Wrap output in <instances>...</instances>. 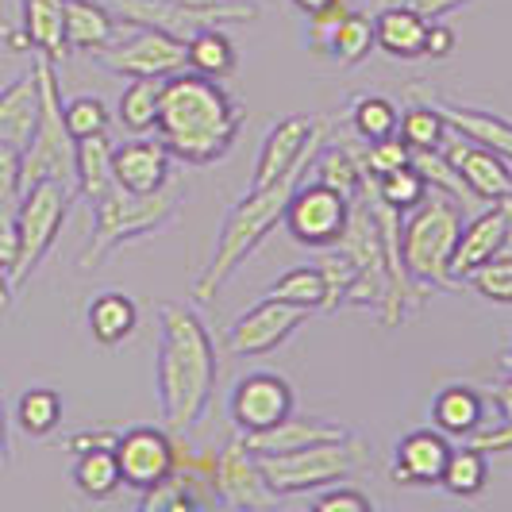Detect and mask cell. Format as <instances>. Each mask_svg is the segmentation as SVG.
<instances>
[{"mask_svg":"<svg viewBox=\"0 0 512 512\" xmlns=\"http://www.w3.org/2000/svg\"><path fill=\"white\" fill-rule=\"evenodd\" d=\"M216 389V343L205 320L185 305H158V362H154V393L162 424L185 436L201 416Z\"/></svg>","mask_w":512,"mask_h":512,"instance_id":"6da1fadb","label":"cell"},{"mask_svg":"<svg viewBox=\"0 0 512 512\" xmlns=\"http://www.w3.org/2000/svg\"><path fill=\"white\" fill-rule=\"evenodd\" d=\"M154 131L166 143L170 158H181L189 166H208V162H220L235 147L243 131V104L216 77L178 70V74L162 77Z\"/></svg>","mask_w":512,"mask_h":512,"instance_id":"7a4b0ae2","label":"cell"},{"mask_svg":"<svg viewBox=\"0 0 512 512\" xmlns=\"http://www.w3.org/2000/svg\"><path fill=\"white\" fill-rule=\"evenodd\" d=\"M312 158H316V154L301 158V162H297L285 178L274 181V185H258V189H251L243 201H235V205L228 208V216H224V224H220L216 251H212V258H208L205 274H201L197 285H193V297H197L201 305H208V301L224 289V282H228L231 274L255 255L258 243L282 224L285 205H289V197L297 193V185L308 178Z\"/></svg>","mask_w":512,"mask_h":512,"instance_id":"3957f363","label":"cell"},{"mask_svg":"<svg viewBox=\"0 0 512 512\" xmlns=\"http://www.w3.org/2000/svg\"><path fill=\"white\" fill-rule=\"evenodd\" d=\"M258 474L270 489V497H293V493H312V489L347 482L370 466V447L355 432L324 443H308L289 455H258Z\"/></svg>","mask_w":512,"mask_h":512,"instance_id":"277c9868","label":"cell"},{"mask_svg":"<svg viewBox=\"0 0 512 512\" xmlns=\"http://www.w3.org/2000/svg\"><path fill=\"white\" fill-rule=\"evenodd\" d=\"M462 231V205L451 197H424L412 208L405 228L397 235V251L409 270L412 282L424 289H451L459 285L451 278V258H455V243Z\"/></svg>","mask_w":512,"mask_h":512,"instance_id":"5b68a950","label":"cell"},{"mask_svg":"<svg viewBox=\"0 0 512 512\" xmlns=\"http://www.w3.org/2000/svg\"><path fill=\"white\" fill-rule=\"evenodd\" d=\"M181 193L170 185L158 193H128V189H112L93 205V239L81 251V270H97V262L120 251L124 243H135L143 235L158 231L166 220L178 216Z\"/></svg>","mask_w":512,"mask_h":512,"instance_id":"8992f818","label":"cell"},{"mask_svg":"<svg viewBox=\"0 0 512 512\" xmlns=\"http://www.w3.org/2000/svg\"><path fill=\"white\" fill-rule=\"evenodd\" d=\"M35 81H39V120L35 131L27 139V147L20 151L24 162V189L35 181H66L74 185L77 170V139L66 128V116H62V89H58V74H54V62L35 54L31 62Z\"/></svg>","mask_w":512,"mask_h":512,"instance_id":"52a82bcc","label":"cell"},{"mask_svg":"<svg viewBox=\"0 0 512 512\" xmlns=\"http://www.w3.org/2000/svg\"><path fill=\"white\" fill-rule=\"evenodd\" d=\"M70 201H74V185L66 181H35L27 185L16 201L12 224H16V270H12V285H20L35 274V266L51 255L58 243V231L70 216Z\"/></svg>","mask_w":512,"mask_h":512,"instance_id":"ba28073f","label":"cell"},{"mask_svg":"<svg viewBox=\"0 0 512 512\" xmlns=\"http://www.w3.org/2000/svg\"><path fill=\"white\" fill-rule=\"evenodd\" d=\"M108 8L116 12L120 24H147L162 27L178 39H189L193 31L216 24H255L258 20V4L251 0H231L220 8H185L174 0H108Z\"/></svg>","mask_w":512,"mask_h":512,"instance_id":"9c48e42d","label":"cell"},{"mask_svg":"<svg viewBox=\"0 0 512 512\" xmlns=\"http://www.w3.org/2000/svg\"><path fill=\"white\" fill-rule=\"evenodd\" d=\"M97 62L104 70L120 77H170L185 70V39L162 31V27L135 24L128 39L108 43L104 51H97Z\"/></svg>","mask_w":512,"mask_h":512,"instance_id":"30bf717a","label":"cell"},{"mask_svg":"<svg viewBox=\"0 0 512 512\" xmlns=\"http://www.w3.org/2000/svg\"><path fill=\"white\" fill-rule=\"evenodd\" d=\"M347 216H351V201L343 193L328 189L324 181L312 178V181H301L297 193L289 197L282 224L289 228V235L297 243L324 251V247L339 243V235L347 228Z\"/></svg>","mask_w":512,"mask_h":512,"instance_id":"8fae6325","label":"cell"},{"mask_svg":"<svg viewBox=\"0 0 512 512\" xmlns=\"http://www.w3.org/2000/svg\"><path fill=\"white\" fill-rule=\"evenodd\" d=\"M112 455L120 466V482L135 493H143L178 470V436L170 428L139 424V428H128L116 436Z\"/></svg>","mask_w":512,"mask_h":512,"instance_id":"7c38bea8","label":"cell"},{"mask_svg":"<svg viewBox=\"0 0 512 512\" xmlns=\"http://www.w3.org/2000/svg\"><path fill=\"white\" fill-rule=\"evenodd\" d=\"M305 320H308L305 308L278 301V297H262L258 305H251L231 324L224 343H228L231 355H266V351L282 347L285 339L297 332Z\"/></svg>","mask_w":512,"mask_h":512,"instance_id":"4fadbf2b","label":"cell"},{"mask_svg":"<svg viewBox=\"0 0 512 512\" xmlns=\"http://www.w3.org/2000/svg\"><path fill=\"white\" fill-rule=\"evenodd\" d=\"M320 135H324V128H320L312 116H285V120H278L274 128L266 131L262 147H258L251 189L274 185V181L285 178L301 158L320 151Z\"/></svg>","mask_w":512,"mask_h":512,"instance_id":"5bb4252c","label":"cell"},{"mask_svg":"<svg viewBox=\"0 0 512 512\" xmlns=\"http://www.w3.org/2000/svg\"><path fill=\"white\" fill-rule=\"evenodd\" d=\"M228 405L239 432H262V428L278 424L282 416H289L293 405H297V397H293V385L285 382L282 374L255 370V374L235 382Z\"/></svg>","mask_w":512,"mask_h":512,"instance_id":"9a60e30c","label":"cell"},{"mask_svg":"<svg viewBox=\"0 0 512 512\" xmlns=\"http://www.w3.org/2000/svg\"><path fill=\"white\" fill-rule=\"evenodd\" d=\"M212 493L220 505L231 509H262L270 505V489L258 474L255 455L243 447V439H231L212 459Z\"/></svg>","mask_w":512,"mask_h":512,"instance_id":"2e32d148","label":"cell"},{"mask_svg":"<svg viewBox=\"0 0 512 512\" xmlns=\"http://www.w3.org/2000/svg\"><path fill=\"white\" fill-rule=\"evenodd\" d=\"M447 158L459 170V178L466 181V189L482 205H497V201H509L512 197V166L497 151H489V147L455 131V139L447 147Z\"/></svg>","mask_w":512,"mask_h":512,"instance_id":"e0dca14e","label":"cell"},{"mask_svg":"<svg viewBox=\"0 0 512 512\" xmlns=\"http://www.w3.org/2000/svg\"><path fill=\"white\" fill-rule=\"evenodd\" d=\"M451 459V436L439 428H416L393 447V482L409 489H432L443 482V466Z\"/></svg>","mask_w":512,"mask_h":512,"instance_id":"ac0fdd59","label":"cell"},{"mask_svg":"<svg viewBox=\"0 0 512 512\" xmlns=\"http://www.w3.org/2000/svg\"><path fill=\"white\" fill-rule=\"evenodd\" d=\"M505 243H509V212H505V201H497V205L482 208L474 220L462 224L455 258H451V278L466 282L478 266H486L489 258L505 255Z\"/></svg>","mask_w":512,"mask_h":512,"instance_id":"d6986e66","label":"cell"},{"mask_svg":"<svg viewBox=\"0 0 512 512\" xmlns=\"http://www.w3.org/2000/svg\"><path fill=\"white\" fill-rule=\"evenodd\" d=\"M116 185L128 193H158L170 185V151L158 135H135L128 143L112 147Z\"/></svg>","mask_w":512,"mask_h":512,"instance_id":"ffe728a7","label":"cell"},{"mask_svg":"<svg viewBox=\"0 0 512 512\" xmlns=\"http://www.w3.org/2000/svg\"><path fill=\"white\" fill-rule=\"evenodd\" d=\"M339 436H347V428L335 424V420L289 412L278 424H270L262 432H243L239 439H243V447L258 459V455H289V451H301L308 443H324V439H339Z\"/></svg>","mask_w":512,"mask_h":512,"instance_id":"44dd1931","label":"cell"},{"mask_svg":"<svg viewBox=\"0 0 512 512\" xmlns=\"http://www.w3.org/2000/svg\"><path fill=\"white\" fill-rule=\"evenodd\" d=\"M35 120H39V81L35 70H24L0 89V143L24 151Z\"/></svg>","mask_w":512,"mask_h":512,"instance_id":"7402d4cb","label":"cell"},{"mask_svg":"<svg viewBox=\"0 0 512 512\" xmlns=\"http://www.w3.org/2000/svg\"><path fill=\"white\" fill-rule=\"evenodd\" d=\"M447 120V128L482 143L489 151H497L505 162L512 166V120L497 116V112H482V108H470V104H455V101H439L436 104Z\"/></svg>","mask_w":512,"mask_h":512,"instance_id":"603a6c76","label":"cell"},{"mask_svg":"<svg viewBox=\"0 0 512 512\" xmlns=\"http://www.w3.org/2000/svg\"><path fill=\"white\" fill-rule=\"evenodd\" d=\"M374 16V47L389 58H424V31L428 20L412 8H378Z\"/></svg>","mask_w":512,"mask_h":512,"instance_id":"cb8c5ba5","label":"cell"},{"mask_svg":"<svg viewBox=\"0 0 512 512\" xmlns=\"http://www.w3.org/2000/svg\"><path fill=\"white\" fill-rule=\"evenodd\" d=\"M24 31L31 51L51 58L54 66L70 54L66 43V0H24Z\"/></svg>","mask_w":512,"mask_h":512,"instance_id":"d4e9b609","label":"cell"},{"mask_svg":"<svg viewBox=\"0 0 512 512\" xmlns=\"http://www.w3.org/2000/svg\"><path fill=\"white\" fill-rule=\"evenodd\" d=\"M116 12L104 8L97 0H66V43L70 51L97 54L108 43H116Z\"/></svg>","mask_w":512,"mask_h":512,"instance_id":"484cf974","label":"cell"},{"mask_svg":"<svg viewBox=\"0 0 512 512\" xmlns=\"http://www.w3.org/2000/svg\"><path fill=\"white\" fill-rule=\"evenodd\" d=\"M112 189H116V170H112V139H108V131L77 139L74 193L85 197L89 205H97L104 193H112Z\"/></svg>","mask_w":512,"mask_h":512,"instance_id":"4316f807","label":"cell"},{"mask_svg":"<svg viewBox=\"0 0 512 512\" xmlns=\"http://www.w3.org/2000/svg\"><path fill=\"white\" fill-rule=\"evenodd\" d=\"M486 420V401L474 385H447L432 401V428L443 436H474Z\"/></svg>","mask_w":512,"mask_h":512,"instance_id":"83f0119b","label":"cell"},{"mask_svg":"<svg viewBox=\"0 0 512 512\" xmlns=\"http://www.w3.org/2000/svg\"><path fill=\"white\" fill-rule=\"evenodd\" d=\"M85 320H89V332L97 343L104 347H116V343H124L131 332H135V324H139V308L131 301L128 293H120V289H104L97 293L89 308H85Z\"/></svg>","mask_w":512,"mask_h":512,"instance_id":"f1b7e54d","label":"cell"},{"mask_svg":"<svg viewBox=\"0 0 512 512\" xmlns=\"http://www.w3.org/2000/svg\"><path fill=\"white\" fill-rule=\"evenodd\" d=\"M205 486H208L205 478H197V474H189V470H174V474L162 478L158 486L139 493V509L143 512H193V509H205V505H220L216 497H208Z\"/></svg>","mask_w":512,"mask_h":512,"instance_id":"f546056e","label":"cell"},{"mask_svg":"<svg viewBox=\"0 0 512 512\" xmlns=\"http://www.w3.org/2000/svg\"><path fill=\"white\" fill-rule=\"evenodd\" d=\"M185 66L205 77L224 81L239 70V51L220 27H201L185 39Z\"/></svg>","mask_w":512,"mask_h":512,"instance_id":"4dcf8cb0","label":"cell"},{"mask_svg":"<svg viewBox=\"0 0 512 512\" xmlns=\"http://www.w3.org/2000/svg\"><path fill=\"white\" fill-rule=\"evenodd\" d=\"M70 486H74L81 497H89V501H108L116 489L124 486V482H120V466H116L112 447L77 451L74 466H70Z\"/></svg>","mask_w":512,"mask_h":512,"instance_id":"1f68e13d","label":"cell"},{"mask_svg":"<svg viewBox=\"0 0 512 512\" xmlns=\"http://www.w3.org/2000/svg\"><path fill=\"white\" fill-rule=\"evenodd\" d=\"M451 497H478L489 486V455L474 443L451 447V459L443 466V482Z\"/></svg>","mask_w":512,"mask_h":512,"instance_id":"d6a6232c","label":"cell"},{"mask_svg":"<svg viewBox=\"0 0 512 512\" xmlns=\"http://www.w3.org/2000/svg\"><path fill=\"white\" fill-rule=\"evenodd\" d=\"M374 47V16L366 8H351L332 35V47H328V58H335L339 66H362Z\"/></svg>","mask_w":512,"mask_h":512,"instance_id":"836d02e7","label":"cell"},{"mask_svg":"<svg viewBox=\"0 0 512 512\" xmlns=\"http://www.w3.org/2000/svg\"><path fill=\"white\" fill-rule=\"evenodd\" d=\"M158 101H162V77H131V85L120 93V124L131 135H147L158 124Z\"/></svg>","mask_w":512,"mask_h":512,"instance_id":"e575fe53","label":"cell"},{"mask_svg":"<svg viewBox=\"0 0 512 512\" xmlns=\"http://www.w3.org/2000/svg\"><path fill=\"white\" fill-rule=\"evenodd\" d=\"M312 174L316 181H324L328 189L335 193H343L347 201H355L362 193V181H366V170H362V154H355L347 143H335L328 151L316 158V166H312Z\"/></svg>","mask_w":512,"mask_h":512,"instance_id":"d590c367","label":"cell"},{"mask_svg":"<svg viewBox=\"0 0 512 512\" xmlns=\"http://www.w3.org/2000/svg\"><path fill=\"white\" fill-rule=\"evenodd\" d=\"M16 424L31 439H47L62 424V397L51 385H31L16 401Z\"/></svg>","mask_w":512,"mask_h":512,"instance_id":"8d00e7d4","label":"cell"},{"mask_svg":"<svg viewBox=\"0 0 512 512\" xmlns=\"http://www.w3.org/2000/svg\"><path fill=\"white\" fill-rule=\"evenodd\" d=\"M370 189L378 193V201L393 208L397 216H405L412 208L420 205L424 197H428V181L420 178V170L416 166H397V170H389V174H378V178H370Z\"/></svg>","mask_w":512,"mask_h":512,"instance_id":"74e56055","label":"cell"},{"mask_svg":"<svg viewBox=\"0 0 512 512\" xmlns=\"http://www.w3.org/2000/svg\"><path fill=\"white\" fill-rule=\"evenodd\" d=\"M266 297H278V301H289V305L305 308V312H316L328 301V289H324L320 266H293L266 289Z\"/></svg>","mask_w":512,"mask_h":512,"instance_id":"f35d334b","label":"cell"},{"mask_svg":"<svg viewBox=\"0 0 512 512\" xmlns=\"http://www.w3.org/2000/svg\"><path fill=\"white\" fill-rule=\"evenodd\" d=\"M412 166L420 170V178L428 181V189L436 185L443 197H451V201H459V205H482L470 189H466V181L459 178V170L451 166V158L443 147L436 151H412Z\"/></svg>","mask_w":512,"mask_h":512,"instance_id":"ab89813d","label":"cell"},{"mask_svg":"<svg viewBox=\"0 0 512 512\" xmlns=\"http://www.w3.org/2000/svg\"><path fill=\"white\" fill-rule=\"evenodd\" d=\"M397 135L409 143L412 151H436L447 143V120L436 104H412L401 112Z\"/></svg>","mask_w":512,"mask_h":512,"instance_id":"60d3db41","label":"cell"},{"mask_svg":"<svg viewBox=\"0 0 512 512\" xmlns=\"http://www.w3.org/2000/svg\"><path fill=\"white\" fill-rule=\"evenodd\" d=\"M397 124H401V108L389 101V97H359L351 104V128L359 131L366 143H382V139H393L397 135Z\"/></svg>","mask_w":512,"mask_h":512,"instance_id":"b9f144b4","label":"cell"},{"mask_svg":"<svg viewBox=\"0 0 512 512\" xmlns=\"http://www.w3.org/2000/svg\"><path fill=\"white\" fill-rule=\"evenodd\" d=\"M466 282L474 285L478 297H486L493 305H512V251L489 258L486 266H478Z\"/></svg>","mask_w":512,"mask_h":512,"instance_id":"7bdbcfd3","label":"cell"},{"mask_svg":"<svg viewBox=\"0 0 512 512\" xmlns=\"http://www.w3.org/2000/svg\"><path fill=\"white\" fill-rule=\"evenodd\" d=\"M62 116H66V128L74 139L108 131V104L101 97H70V101H62Z\"/></svg>","mask_w":512,"mask_h":512,"instance_id":"ee69618b","label":"cell"},{"mask_svg":"<svg viewBox=\"0 0 512 512\" xmlns=\"http://www.w3.org/2000/svg\"><path fill=\"white\" fill-rule=\"evenodd\" d=\"M316 266H320V274H324V289H328L324 308L335 312L339 305H347V293H351V285H355V266H351V258L343 255L339 247H324V258H320Z\"/></svg>","mask_w":512,"mask_h":512,"instance_id":"f6af8a7d","label":"cell"},{"mask_svg":"<svg viewBox=\"0 0 512 512\" xmlns=\"http://www.w3.org/2000/svg\"><path fill=\"white\" fill-rule=\"evenodd\" d=\"M412 162V147L401 139V135H393V139H382V143H370L366 151H362V170H366V178H378V174H389V170H397V166H409Z\"/></svg>","mask_w":512,"mask_h":512,"instance_id":"bcb514c9","label":"cell"},{"mask_svg":"<svg viewBox=\"0 0 512 512\" xmlns=\"http://www.w3.org/2000/svg\"><path fill=\"white\" fill-rule=\"evenodd\" d=\"M20 193H24V162H20V147L0 143V212H16Z\"/></svg>","mask_w":512,"mask_h":512,"instance_id":"7dc6e473","label":"cell"},{"mask_svg":"<svg viewBox=\"0 0 512 512\" xmlns=\"http://www.w3.org/2000/svg\"><path fill=\"white\" fill-rule=\"evenodd\" d=\"M12 270H16V224L12 212H0V312L12 305Z\"/></svg>","mask_w":512,"mask_h":512,"instance_id":"c3c4849f","label":"cell"},{"mask_svg":"<svg viewBox=\"0 0 512 512\" xmlns=\"http://www.w3.org/2000/svg\"><path fill=\"white\" fill-rule=\"evenodd\" d=\"M374 509V501L355 486H343V482H335L328 486L320 497H312V512H370Z\"/></svg>","mask_w":512,"mask_h":512,"instance_id":"681fc988","label":"cell"},{"mask_svg":"<svg viewBox=\"0 0 512 512\" xmlns=\"http://www.w3.org/2000/svg\"><path fill=\"white\" fill-rule=\"evenodd\" d=\"M462 4H470V0H366V12H378V8H412L424 20H439V16L455 12Z\"/></svg>","mask_w":512,"mask_h":512,"instance_id":"f907efd6","label":"cell"},{"mask_svg":"<svg viewBox=\"0 0 512 512\" xmlns=\"http://www.w3.org/2000/svg\"><path fill=\"white\" fill-rule=\"evenodd\" d=\"M459 47V35L451 24H432L428 20V31H424V58H447V54Z\"/></svg>","mask_w":512,"mask_h":512,"instance_id":"816d5d0a","label":"cell"},{"mask_svg":"<svg viewBox=\"0 0 512 512\" xmlns=\"http://www.w3.org/2000/svg\"><path fill=\"white\" fill-rule=\"evenodd\" d=\"M470 443L482 447L486 455H505V451H512V420H501L497 428H478Z\"/></svg>","mask_w":512,"mask_h":512,"instance_id":"f5cc1de1","label":"cell"},{"mask_svg":"<svg viewBox=\"0 0 512 512\" xmlns=\"http://www.w3.org/2000/svg\"><path fill=\"white\" fill-rule=\"evenodd\" d=\"M116 436L120 432H108V428H89V432H74L66 439V451L77 455V451H93V447H116Z\"/></svg>","mask_w":512,"mask_h":512,"instance_id":"db71d44e","label":"cell"},{"mask_svg":"<svg viewBox=\"0 0 512 512\" xmlns=\"http://www.w3.org/2000/svg\"><path fill=\"white\" fill-rule=\"evenodd\" d=\"M489 397H493V405L501 412V420H512V378L509 382L489 385Z\"/></svg>","mask_w":512,"mask_h":512,"instance_id":"11a10c76","label":"cell"},{"mask_svg":"<svg viewBox=\"0 0 512 512\" xmlns=\"http://www.w3.org/2000/svg\"><path fill=\"white\" fill-rule=\"evenodd\" d=\"M12 466V443H8V412H4V401H0V470Z\"/></svg>","mask_w":512,"mask_h":512,"instance_id":"9f6ffc18","label":"cell"},{"mask_svg":"<svg viewBox=\"0 0 512 512\" xmlns=\"http://www.w3.org/2000/svg\"><path fill=\"white\" fill-rule=\"evenodd\" d=\"M297 12H305V16H316V12H324V8H332L335 0H289Z\"/></svg>","mask_w":512,"mask_h":512,"instance_id":"6f0895ef","label":"cell"},{"mask_svg":"<svg viewBox=\"0 0 512 512\" xmlns=\"http://www.w3.org/2000/svg\"><path fill=\"white\" fill-rule=\"evenodd\" d=\"M174 4H185V8H220V4H231V0H174Z\"/></svg>","mask_w":512,"mask_h":512,"instance_id":"680465c9","label":"cell"},{"mask_svg":"<svg viewBox=\"0 0 512 512\" xmlns=\"http://www.w3.org/2000/svg\"><path fill=\"white\" fill-rule=\"evenodd\" d=\"M505 212H509V243H505V251H512V197L505 201Z\"/></svg>","mask_w":512,"mask_h":512,"instance_id":"91938a15","label":"cell"},{"mask_svg":"<svg viewBox=\"0 0 512 512\" xmlns=\"http://www.w3.org/2000/svg\"><path fill=\"white\" fill-rule=\"evenodd\" d=\"M505 366H509V374H512V351H509V355H505Z\"/></svg>","mask_w":512,"mask_h":512,"instance_id":"94428289","label":"cell"}]
</instances>
